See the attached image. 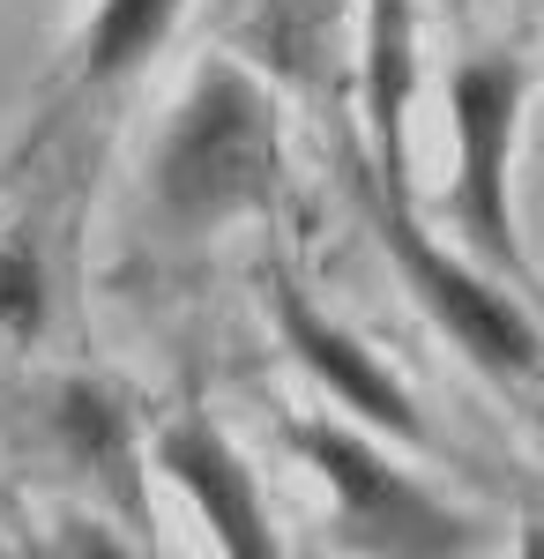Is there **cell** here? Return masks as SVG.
<instances>
[{
    "label": "cell",
    "mask_w": 544,
    "mask_h": 559,
    "mask_svg": "<svg viewBox=\"0 0 544 559\" xmlns=\"http://www.w3.org/2000/svg\"><path fill=\"white\" fill-rule=\"evenodd\" d=\"M157 210L179 231H224L276 194V105L247 68L210 60L202 83L179 97L165 142H157Z\"/></svg>",
    "instance_id": "obj_1"
},
{
    "label": "cell",
    "mask_w": 544,
    "mask_h": 559,
    "mask_svg": "<svg viewBox=\"0 0 544 559\" xmlns=\"http://www.w3.org/2000/svg\"><path fill=\"white\" fill-rule=\"evenodd\" d=\"M292 448L329 477L335 508H343V537L366 552H411V559H440V552H470V522L448 515L425 485L395 471L388 455H374L358 432L306 418L292 426Z\"/></svg>",
    "instance_id": "obj_4"
},
{
    "label": "cell",
    "mask_w": 544,
    "mask_h": 559,
    "mask_svg": "<svg viewBox=\"0 0 544 559\" xmlns=\"http://www.w3.org/2000/svg\"><path fill=\"white\" fill-rule=\"evenodd\" d=\"M172 15H179V0H97L90 38H83V75L90 83H113L127 68H142L165 45Z\"/></svg>",
    "instance_id": "obj_9"
},
{
    "label": "cell",
    "mask_w": 544,
    "mask_h": 559,
    "mask_svg": "<svg viewBox=\"0 0 544 559\" xmlns=\"http://www.w3.org/2000/svg\"><path fill=\"white\" fill-rule=\"evenodd\" d=\"M60 432H68L75 463L134 515V530H150V500H142V477H134V432H127L120 403L97 395V388H68L60 395Z\"/></svg>",
    "instance_id": "obj_7"
},
{
    "label": "cell",
    "mask_w": 544,
    "mask_h": 559,
    "mask_svg": "<svg viewBox=\"0 0 544 559\" xmlns=\"http://www.w3.org/2000/svg\"><path fill=\"white\" fill-rule=\"evenodd\" d=\"M366 75H374L380 173L395 179V165H403V83H411V0H374V31H366Z\"/></svg>",
    "instance_id": "obj_8"
},
{
    "label": "cell",
    "mask_w": 544,
    "mask_h": 559,
    "mask_svg": "<svg viewBox=\"0 0 544 559\" xmlns=\"http://www.w3.org/2000/svg\"><path fill=\"white\" fill-rule=\"evenodd\" d=\"M358 202H366V216H374L380 247L395 254L403 284L418 292V306L448 329V344L470 350L485 373H530V366H537V329H530V313L507 299V292H493L477 269H462V261L440 254L418 224L403 216L395 187H374V179L358 173Z\"/></svg>",
    "instance_id": "obj_3"
},
{
    "label": "cell",
    "mask_w": 544,
    "mask_h": 559,
    "mask_svg": "<svg viewBox=\"0 0 544 559\" xmlns=\"http://www.w3.org/2000/svg\"><path fill=\"white\" fill-rule=\"evenodd\" d=\"M276 321H284L292 358L306 366V373H321V388H329L335 403H351L366 426L395 432V440H425V426H418V411H411V395H403V381H395V373H388L351 329H335L329 313H314L292 284H276Z\"/></svg>",
    "instance_id": "obj_5"
},
{
    "label": "cell",
    "mask_w": 544,
    "mask_h": 559,
    "mask_svg": "<svg viewBox=\"0 0 544 559\" xmlns=\"http://www.w3.org/2000/svg\"><path fill=\"white\" fill-rule=\"evenodd\" d=\"M45 321V276L23 239L0 247V344H31Z\"/></svg>",
    "instance_id": "obj_10"
},
{
    "label": "cell",
    "mask_w": 544,
    "mask_h": 559,
    "mask_svg": "<svg viewBox=\"0 0 544 559\" xmlns=\"http://www.w3.org/2000/svg\"><path fill=\"white\" fill-rule=\"evenodd\" d=\"M522 97H530V68L515 52H470L448 75V105H456V224L470 247L500 276H522V247H515V134H522Z\"/></svg>",
    "instance_id": "obj_2"
},
{
    "label": "cell",
    "mask_w": 544,
    "mask_h": 559,
    "mask_svg": "<svg viewBox=\"0 0 544 559\" xmlns=\"http://www.w3.org/2000/svg\"><path fill=\"white\" fill-rule=\"evenodd\" d=\"M157 463H165L172 485L194 492L202 522L216 530V545H224L232 559H269L276 552L269 515H261V500H253L247 463H239V448H232L210 418H172V426L157 432Z\"/></svg>",
    "instance_id": "obj_6"
}]
</instances>
